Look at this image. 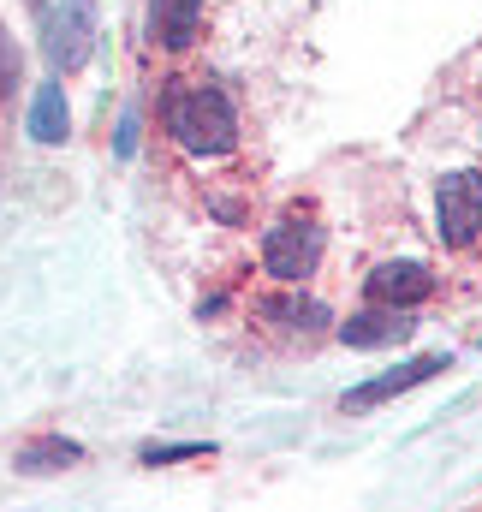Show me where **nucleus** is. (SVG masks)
<instances>
[{
  "instance_id": "1",
  "label": "nucleus",
  "mask_w": 482,
  "mask_h": 512,
  "mask_svg": "<svg viewBox=\"0 0 482 512\" xmlns=\"http://www.w3.org/2000/svg\"><path fill=\"white\" fill-rule=\"evenodd\" d=\"M161 120L173 131V143L191 155H227L239 143V108L227 102L221 84H167Z\"/></svg>"
},
{
  "instance_id": "2",
  "label": "nucleus",
  "mask_w": 482,
  "mask_h": 512,
  "mask_svg": "<svg viewBox=\"0 0 482 512\" xmlns=\"http://www.w3.org/2000/svg\"><path fill=\"white\" fill-rule=\"evenodd\" d=\"M262 268H268L280 286H304V280L322 268V227H316V221H298V215L274 221V227L262 233Z\"/></svg>"
},
{
  "instance_id": "3",
  "label": "nucleus",
  "mask_w": 482,
  "mask_h": 512,
  "mask_svg": "<svg viewBox=\"0 0 482 512\" xmlns=\"http://www.w3.org/2000/svg\"><path fill=\"white\" fill-rule=\"evenodd\" d=\"M435 233L453 251H471L482 239V173H447L435 185Z\"/></svg>"
},
{
  "instance_id": "4",
  "label": "nucleus",
  "mask_w": 482,
  "mask_h": 512,
  "mask_svg": "<svg viewBox=\"0 0 482 512\" xmlns=\"http://www.w3.org/2000/svg\"><path fill=\"white\" fill-rule=\"evenodd\" d=\"M42 36H48V60H54V72H78V66L96 54V36H102V24H96V0H60V6L42 18Z\"/></svg>"
},
{
  "instance_id": "5",
  "label": "nucleus",
  "mask_w": 482,
  "mask_h": 512,
  "mask_svg": "<svg viewBox=\"0 0 482 512\" xmlns=\"http://www.w3.org/2000/svg\"><path fill=\"white\" fill-rule=\"evenodd\" d=\"M363 298H369V304H393V310H417L423 298H435V274H429V262H411V256H399V262H381V268H369V280H363Z\"/></svg>"
},
{
  "instance_id": "6",
  "label": "nucleus",
  "mask_w": 482,
  "mask_h": 512,
  "mask_svg": "<svg viewBox=\"0 0 482 512\" xmlns=\"http://www.w3.org/2000/svg\"><path fill=\"white\" fill-rule=\"evenodd\" d=\"M334 334H340L352 352H381V346H405V340L417 334V316H411V310H393V304H369L358 316H346Z\"/></svg>"
},
{
  "instance_id": "7",
  "label": "nucleus",
  "mask_w": 482,
  "mask_h": 512,
  "mask_svg": "<svg viewBox=\"0 0 482 512\" xmlns=\"http://www.w3.org/2000/svg\"><path fill=\"white\" fill-rule=\"evenodd\" d=\"M441 370H447V358H441V352H429V358H411V364H399V370H387V376H375V382H358L352 393H346V411L387 405V399H399V393L423 387L429 376H441Z\"/></svg>"
},
{
  "instance_id": "8",
  "label": "nucleus",
  "mask_w": 482,
  "mask_h": 512,
  "mask_svg": "<svg viewBox=\"0 0 482 512\" xmlns=\"http://www.w3.org/2000/svg\"><path fill=\"white\" fill-rule=\"evenodd\" d=\"M197 24H203V0H155V36H161V48L185 54L197 42Z\"/></svg>"
},
{
  "instance_id": "9",
  "label": "nucleus",
  "mask_w": 482,
  "mask_h": 512,
  "mask_svg": "<svg viewBox=\"0 0 482 512\" xmlns=\"http://www.w3.org/2000/svg\"><path fill=\"white\" fill-rule=\"evenodd\" d=\"M262 316H274L280 328H298V334H316V328H328L334 316H328V304H316V298H304V292H280V298H268L262 304Z\"/></svg>"
},
{
  "instance_id": "10",
  "label": "nucleus",
  "mask_w": 482,
  "mask_h": 512,
  "mask_svg": "<svg viewBox=\"0 0 482 512\" xmlns=\"http://www.w3.org/2000/svg\"><path fill=\"white\" fill-rule=\"evenodd\" d=\"M66 126H72V114H66V90H60V84H42L36 102H30V137H36V143H60Z\"/></svg>"
},
{
  "instance_id": "11",
  "label": "nucleus",
  "mask_w": 482,
  "mask_h": 512,
  "mask_svg": "<svg viewBox=\"0 0 482 512\" xmlns=\"http://www.w3.org/2000/svg\"><path fill=\"white\" fill-rule=\"evenodd\" d=\"M84 459V447L78 441H60V435H42V441H30L24 453H18V471H30V477H42V471H66V465H78Z\"/></svg>"
},
{
  "instance_id": "12",
  "label": "nucleus",
  "mask_w": 482,
  "mask_h": 512,
  "mask_svg": "<svg viewBox=\"0 0 482 512\" xmlns=\"http://www.w3.org/2000/svg\"><path fill=\"white\" fill-rule=\"evenodd\" d=\"M215 453L209 441H167V447H143V465H179V459H203Z\"/></svg>"
},
{
  "instance_id": "13",
  "label": "nucleus",
  "mask_w": 482,
  "mask_h": 512,
  "mask_svg": "<svg viewBox=\"0 0 482 512\" xmlns=\"http://www.w3.org/2000/svg\"><path fill=\"white\" fill-rule=\"evenodd\" d=\"M12 84H18V48H12V36L0 30V96H12Z\"/></svg>"
},
{
  "instance_id": "14",
  "label": "nucleus",
  "mask_w": 482,
  "mask_h": 512,
  "mask_svg": "<svg viewBox=\"0 0 482 512\" xmlns=\"http://www.w3.org/2000/svg\"><path fill=\"white\" fill-rule=\"evenodd\" d=\"M137 131H143V126H137V114H125L120 137H114V149H120V155H131V149H137Z\"/></svg>"
}]
</instances>
